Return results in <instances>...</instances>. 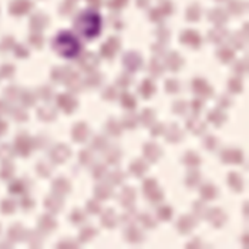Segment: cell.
<instances>
[{
    "mask_svg": "<svg viewBox=\"0 0 249 249\" xmlns=\"http://www.w3.org/2000/svg\"><path fill=\"white\" fill-rule=\"evenodd\" d=\"M54 49L64 57H74L80 50V43L71 33H60L54 38Z\"/></svg>",
    "mask_w": 249,
    "mask_h": 249,
    "instance_id": "cell-1",
    "label": "cell"
},
{
    "mask_svg": "<svg viewBox=\"0 0 249 249\" xmlns=\"http://www.w3.org/2000/svg\"><path fill=\"white\" fill-rule=\"evenodd\" d=\"M101 27V20L97 13H83L77 20V30L86 37H96Z\"/></svg>",
    "mask_w": 249,
    "mask_h": 249,
    "instance_id": "cell-2",
    "label": "cell"
}]
</instances>
